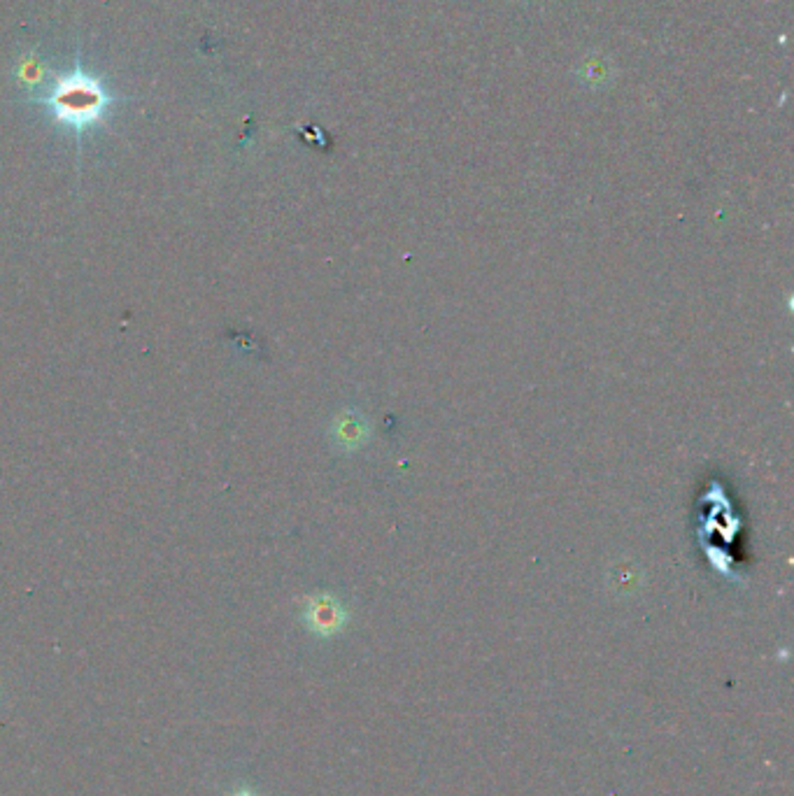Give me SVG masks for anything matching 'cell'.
I'll return each mask as SVG.
<instances>
[{
	"mask_svg": "<svg viewBox=\"0 0 794 796\" xmlns=\"http://www.w3.org/2000/svg\"><path fill=\"white\" fill-rule=\"evenodd\" d=\"M115 101L117 98L108 94L103 82L94 75L84 73L80 63H77L70 73L59 75L52 84H47L45 94L28 98L26 103L42 105L56 124H61L70 133L82 135L91 126L103 122L110 105Z\"/></svg>",
	"mask_w": 794,
	"mask_h": 796,
	"instance_id": "cell-1",
	"label": "cell"
},
{
	"mask_svg": "<svg viewBox=\"0 0 794 796\" xmlns=\"http://www.w3.org/2000/svg\"><path fill=\"white\" fill-rule=\"evenodd\" d=\"M233 796H257V794H254V792H250V790H238V792H236V794H233Z\"/></svg>",
	"mask_w": 794,
	"mask_h": 796,
	"instance_id": "cell-4",
	"label": "cell"
},
{
	"mask_svg": "<svg viewBox=\"0 0 794 796\" xmlns=\"http://www.w3.org/2000/svg\"><path fill=\"white\" fill-rule=\"evenodd\" d=\"M14 75L19 77V82L24 84V87L47 89L49 68H47V63L42 61V56H38V54L24 56V59L19 61L17 70H14Z\"/></svg>",
	"mask_w": 794,
	"mask_h": 796,
	"instance_id": "cell-2",
	"label": "cell"
},
{
	"mask_svg": "<svg viewBox=\"0 0 794 796\" xmlns=\"http://www.w3.org/2000/svg\"><path fill=\"white\" fill-rule=\"evenodd\" d=\"M308 622L319 634H331L340 624V615L331 606H326V603H315L308 610Z\"/></svg>",
	"mask_w": 794,
	"mask_h": 796,
	"instance_id": "cell-3",
	"label": "cell"
}]
</instances>
